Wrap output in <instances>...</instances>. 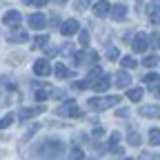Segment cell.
<instances>
[{
  "mask_svg": "<svg viewBox=\"0 0 160 160\" xmlns=\"http://www.w3.org/2000/svg\"><path fill=\"white\" fill-rule=\"evenodd\" d=\"M33 153L36 156H42L47 160H56V158H60L65 153V142H62V140H45L40 147H36Z\"/></svg>",
  "mask_w": 160,
  "mask_h": 160,
  "instance_id": "cell-1",
  "label": "cell"
},
{
  "mask_svg": "<svg viewBox=\"0 0 160 160\" xmlns=\"http://www.w3.org/2000/svg\"><path fill=\"white\" fill-rule=\"evenodd\" d=\"M120 102V96H109V98H89V102L87 107L91 111H105L109 107H116Z\"/></svg>",
  "mask_w": 160,
  "mask_h": 160,
  "instance_id": "cell-2",
  "label": "cell"
},
{
  "mask_svg": "<svg viewBox=\"0 0 160 160\" xmlns=\"http://www.w3.org/2000/svg\"><path fill=\"white\" fill-rule=\"evenodd\" d=\"M56 113H58V116H69V118H82V116H85L82 109L76 105V100H73V98H67L65 102L56 109Z\"/></svg>",
  "mask_w": 160,
  "mask_h": 160,
  "instance_id": "cell-3",
  "label": "cell"
},
{
  "mask_svg": "<svg viewBox=\"0 0 160 160\" xmlns=\"http://www.w3.org/2000/svg\"><path fill=\"white\" fill-rule=\"evenodd\" d=\"M131 47H133V51H138V53L147 51V47H149V36H147V33H136L133 40H131Z\"/></svg>",
  "mask_w": 160,
  "mask_h": 160,
  "instance_id": "cell-4",
  "label": "cell"
},
{
  "mask_svg": "<svg viewBox=\"0 0 160 160\" xmlns=\"http://www.w3.org/2000/svg\"><path fill=\"white\" fill-rule=\"evenodd\" d=\"M113 85H116L118 89H127V87H131V76H129L127 71H118V73L113 76Z\"/></svg>",
  "mask_w": 160,
  "mask_h": 160,
  "instance_id": "cell-5",
  "label": "cell"
},
{
  "mask_svg": "<svg viewBox=\"0 0 160 160\" xmlns=\"http://www.w3.org/2000/svg\"><path fill=\"white\" fill-rule=\"evenodd\" d=\"M42 111H45V107H22L20 109V120H22V122L25 120H31L33 116H40Z\"/></svg>",
  "mask_w": 160,
  "mask_h": 160,
  "instance_id": "cell-6",
  "label": "cell"
},
{
  "mask_svg": "<svg viewBox=\"0 0 160 160\" xmlns=\"http://www.w3.org/2000/svg\"><path fill=\"white\" fill-rule=\"evenodd\" d=\"M20 20H22V16H20V11H16V9H11V11L5 13V25L11 27V29L20 25Z\"/></svg>",
  "mask_w": 160,
  "mask_h": 160,
  "instance_id": "cell-7",
  "label": "cell"
},
{
  "mask_svg": "<svg viewBox=\"0 0 160 160\" xmlns=\"http://www.w3.org/2000/svg\"><path fill=\"white\" fill-rule=\"evenodd\" d=\"M138 116H145V118H160V107L158 105H147V107H140Z\"/></svg>",
  "mask_w": 160,
  "mask_h": 160,
  "instance_id": "cell-8",
  "label": "cell"
},
{
  "mask_svg": "<svg viewBox=\"0 0 160 160\" xmlns=\"http://www.w3.org/2000/svg\"><path fill=\"white\" fill-rule=\"evenodd\" d=\"M27 22H29L33 29H42V27H47V18H45L42 13H31V16L27 18Z\"/></svg>",
  "mask_w": 160,
  "mask_h": 160,
  "instance_id": "cell-9",
  "label": "cell"
},
{
  "mask_svg": "<svg viewBox=\"0 0 160 160\" xmlns=\"http://www.w3.org/2000/svg\"><path fill=\"white\" fill-rule=\"evenodd\" d=\"M33 73L36 76H49L51 73V67H49V62L47 60H36V65H33Z\"/></svg>",
  "mask_w": 160,
  "mask_h": 160,
  "instance_id": "cell-10",
  "label": "cell"
},
{
  "mask_svg": "<svg viewBox=\"0 0 160 160\" xmlns=\"http://www.w3.org/2000/svg\"><path fill=\"white\" fill-rule=\"evenodd\" d=\"M76 31H78V22H76V20H65V22L60 25V33H62V36H71Z\"/></svg>",
  "mask_w": 160,
  "mask_h": 160,
  "instance_id": "cell-11",
  "label": "cell"
},
{
  "mask_svg": "<svg viewBox=\"0 0 160 160\" xmlns=\"http://www.w3.org/2000/svg\"><path fill=\"white\" fill-rule=\"evenodd\" d=\"M109 11H111V7H109V2H105V0L96 2V7H93V13H96L98 18H105V16H109Z\"/></svg>",
  "mask_w": 160,
  "mask_h": 160,
  "instance_id": "cell-12",
  "label": "cell"
},
{
  "mask_svg": "<svg viewBox=\"0 0 160 160\" xmlns=\"http://www.w3.org/2000/svg\"><path fill=\"white\" fill-rule=\"evenodd\" d=\"M111 16H113V20H125L127 18V7L125 5H113L111 7Z\"/></svg>",
  "mask_w": 160,
  "mask_h": 160,
  "instance_id": "cell-13",
  "label": "cell"
},
{
  "mask_svg": "<svg viewBox=\"0 0 160 160\" xmlns=\"http://www.w3.org/2000/svg\"><path fill=\"white\" fill-rule=\"evenodd\" d=\"M111 82H113V78H109V76H102V78H100L98 82L93 85V89H96V91H107V89L111 87Z\"/></svg>",
  "mask_w": 160,
  "mask_h": 160,
  "instance_id": "cell-14",
  "label": "cell"
},
{
  "mask_svg": "<svg viewBox=\"0 0 160 160\" xmlns=\"http://www.w3.org/2000/svg\"><path fill=\"white\" fill-rule=\"evenodd\" d=\"M67 158H69V160H85V151H82V149H80V147L76 145V147H71V149H69Z\"/></svg>",
  "mask_w": 160,
  "mask_h": 160,
  "instance_id": "cell-15",
  "label": "cell"
},
{
  "mask_svg": "<svg viewBox=\"0 0 160 160\" xmlns=\"http://www.w3.org/2000/svg\"><path fill=\"white\" fill-rule=\"evenodd\" d=\"M53 73H56L58 78H71V69H67V67H65L62 62H58V65H56Z\"/></svg>",
  "mask_w": 160,
  "mask_h": 160,
  "instance_id": "cell-16",
  "label": "cell"
},
{
  "mask_svg": "<svg viewBox=\"0 0 160 160\" xmlns=\"http://www.w3.org/2000/svg\"><path fill=\"white\" fill-rule=\"evenodd\" d=\"M29 40V36L25 33V31H13V33H9V42H27Z\"/></svg>",
  "mask_w": 160,
  "mask_h": 160,
  "instance_id": "cell-17",
  "label": "cell"
},
{
  "mask_svg": "<svg viewBox=\"0 0 160 160\" xmlns=\"http://www.w3.org/2000/svg\"><path fill=\"white\" fill-rule=\"evenodd\" d=\"M127 98L131 100V102H140V98H142V89L140 87H129V93H127Z\"/></svg>",
  "mask_w": 160,
  "mask_h": 160,
  "instance_id": "cell-18",
  "label": "cell"
},
{
  "mask_svg": "<svg viewBox=\"0 0 160 160\" xmlns=\"http://www.w3.org/2000/svg\"><path fill=\"white\" fill-rule=\"evenodd\" d=\"M149 145H153V147L160 145V129H151L149 131Z\"/></svg>",
  "mask_w": 160,
  "mask_h": 160,
  "instance_id": "cell-19",
  "label": "cell"
},
{
  "mask_svg": "<svg viewBox=\"0 0 160 160\" xmlns=\"http://www.w3.org/2000/svg\"><path fill=\"white\" fill-rule=\"evenodd\" d=\"M51 96V89L49 87H45V89H36V100H40V102H42V100H47Z\"/></svg>",
  "mask_w": 160,
  "mask_h": 160,
  "instance_id": "cell-20",
  "label": "cell"
},
{
  "mask_svg": "<svg viewBox=\"0 0 160 160\" xmlns=\"http://www.w3.org/2000/svg\"><path fill=\"white\" fill-rule=\"evenodd\" d=\"M13 125V113H7L5 118H0V129H7Z\"/></svg>",
  "mask_w": 160,
  "mask_h": 160,
  "instance_id": "cell-21",
  "label": "cell"
},
{
  "mask_svg": "<svg viewBox=\"0 0 160 160\" xmlns=\"http://www.w3.org/2000/svg\"><path fill=\"white\" fill-rule=\"evenodd\" d=\"M98 76H102V69H100V67H93V69L89 71L87 80H91V85H96V78H98Z\"/></svg>",
  "mask_w": 160,
  "mask_h": 160,
  "instance_id": "cell-22",
  "label": "cell"
},
{
  "mask_svg": "<svg viewBox=\"0 0 160 160\" xmlns=\"http://www.w3.org/2000/svg\"><path fill=\"white\" fill-rule=\"evenodd\" d=\"M149 42H151L153 49H160V33H158V31H153V33L149 36Z\"/></svg>",
  "mask_w": 160,
  "mask_h": 160,
  "instance_id": "cell-23",
  "label": "cell"
},
{
  "mask_svg": "<svg viewBox=\"0 0 160 160\" xmlns=\"http://www.w3.org/2000/svg\"><path fill=\"white\" fill-rule=\"evenodd\" d=\"M149 20L153 25H160V9H149Z\"/></svg>",
  "mask_w": 160,
  "mask_h": 160,
  "instance_id": "cell-24",
  "label": "cell"
},
{
  "mask_svg": "<svg viewBox=\"0 0 160 160\" xmlns=\"http://www.w3.org/2000/svg\"><path fill=\"white\" fill-rule=\"evenodd\" d=\"M127 140H129V145H131V147H138L140 142H142V138H140L138 133H129V136H127Z\"/></svg>",
  "mask_w": 160,
  "mask_h": 160,
  "instance_id": "cell-25",
  "label": "cell"
},
{
  "mask_svg": "<svg viewBox=\"0 0 160 160\" xmlns=\"http://www.w3.org/2000/svg\"><path fill=\"white\" fill-rule=\"evenodd\" d=\"M136 65H138V62H136L131 56H125V58H122V67H125V69H133Z\"/></svg>",
  "mask_w": 160,
  "mask_h": 160,
  "instance_id": "cell-26",
  "label": "cell"
},
{
  "mask_svg": "<svg viewBox=\"0 0 160 160\" xmlns=\"http://www.w3.org/2000/svg\"><path fill=\"white\" fill-rule=\"evenodd\" d=\"M78 40H80V45H82V47H87V45H89V31L82 29V31H80V36H78Z\"/></svg>",
  "mask_w": 160,
  "mask_h": 160,
  "instance_id": "cell-27",
  "label": "cell"
},
{
  "mask_svg": "<svg viewBox=\"0 0 160 160\" xmlns=\"http://www.w3.org/2000/svg\"><path fill=\"white\" fill-rule=\"evenodd\" d=\"M142 65L151 69V67H156V65H158V58H156V56H147V58L142 60Z\"/></svg>",
  "mask_w": 160,
  "mask_h": 160,
  "instance_id": "cell-28",
  "label": "cell"
},
{
  "mask_svg": "<svg viewBox=\"0 0 160 160\" xmlns=\"http://www.w3.org/2000/svg\"><path fill=\"white\" fill-rule=\"evenodd\" d=\"M142 80H145L147 85H158V80H160V78H158V73H147Z\"/></svg>",
  "mask_w": 160,
  "mask_h": 160,
  "instance_id": "cell-29",
  "label": "cell"
},
{
  "mask_svg": "<svg viewBox=\"0 0 160 160\" xmlns=\"http://www.w3.org/2000/svg\"><path fill=\"white\" fill-rule=\"evenodd\" d=\"M47 42H49V36L47 33H42V36L36 38V47H47Z\"/></svg>",
  "mask_w": 160,
  "mask_h": 160,
  "instance_id": "cell-30",
  "label": "cell"
},
{
  "mask_svg": "<svg viewBox=\"0 0 160 160\" xmlns=\"http://www.w3.org/2000/svg\"><path fill=\"white\" fill-rule=\"evenodd\" d=\"M118 142H120V133H118V131H113V133L109 136V145H111V149H113Z\"/></svg>",
  "mask_w": 160,
  "mask_h": 160,
  "instance_id": "cell-31",
  "label": "cell"
},
{
  "mask_svg": "<svg viewBox=\"0 0 160 160\" xmlns=\"http://www.w3.org/2000/svg\"><path fill=\"white\" fill-rule=\"evenodd\" d=\"M118 56H120V53H118V49H116V47H109V49H107V58H111V60H116Z\"/></svg>",
  "mask_w": 160,
  "mask_h": 160,
  "instance_id": "cell-32",
  "label": "cell"
},
{
  "mask_svg": "<svg viewBox=\"0 0 160 160\" xmlns=\"http://www.w3.org/2000/svg\"><path fill=\"white\" fill-rule=\"evenodd\" d=\"M89 7V0H76V9H87Z\"/></svg>",
  "mask_w": 160,
  "mask_h": 160,
  "instance_id": "cell-33",
  "label": "cell"
},
{
  "mask_svg": "<svg viewBox=\"0 0 160 160\" xmlns=\"http://www.w3.org/2000/svg\"><path fill=\"white\" fill-rule=\"evenodd\" d=\"M25 2H29V5H36V7H42V5H47L49 0H25Z\"/></svg>",
  "mask_w": 160,
  "mask_h": 160,
  "instance_id": "cell-34",
  "label": "cell"
},
{
  "mask_svg": "<svg viewBox=\"0 0 160 160\" xmlns=\"http://www.w3.org/2000/svg\"><path fill=\"white\" fill-rule=\"evenodd\" d=\"M102 133H105V129H102V127L93 129V138H102Z\"/></svg>",
  "mask_w": 160,
  "mask_h": 160,
  "instance_id": "cell-35",
  "label": "cell"
},
{
  "mask_svg": "<svg viewBox=\"0 0 160 160\" xmlns=\"http://www.w3.org/2000/svg\"><path fill=\"white\" fill-rule=\"evenodd\" d=\"M71 51H73V45H71V42H67V45L62 47V53H71Z\"/></svg>",
  "mask_w": 160,
  "mask_h": 160,
  "instance_id": "cell-36",
  "label": "cell"
},
{
  "mask_svg": "<svg viewBox=\"0 0 160 160\" xmlns=\"http://www.w3.org/2000/svg\"><path fill=\"white\" fill-rule=\"evenodd\" d=\"M118 116H120V118H125V116H129V111H127V109H118Z\"/></svg>",
  "mask_w": 160,
  "mask_h": 160,
  "instance_id": "cell-37",
  "label": "cell"
},
{
  "mask_svg": "<svg viewBox=\"0 0 160 160\" xmlns=\"http://www.w3.org/2000/svg\"><path fill=\"white\" fill-rule=\"evenodd\" d=\"M140 160H153V156H149V153H142V156H140Z\"/></svg>",
  "mask_w": 160,
  "mask_h": 160,
  "instance_id": "cell-38",
  "label": "cell"
},
{
  "mask_svg": "<svg viewBox=\"0 0 160 160\" xmlns=\"http://www.w3.org/2000/svg\"><path fill=\"white\" fill-rule=\"evenodd\" d=\"M153 91H156V96H160V82L156 85V89H153Z\"/></svg>",
  "mask_w": 160,
  "mask_h": 160,
  "instance_id": "cell-39",
  "label": "cell"
},
{
  "mask_svg": "<svg viewBox=\"0 0 160 160\" xmlns=\"http://www.w3.org/2000/svg\"><path fill=\"white\" fill-rule=\"evenodd\" d=\"M56 2H60V5H65V2H67V0H56Z\"/></svg>",
  "mask_w": 160,
  "mask_h": 160,
  "instance_id": "cell-40",
  "label": "cell"
},
{
  "mask_svg": "<svg viewBox=\"0 0 160 160\" xmlns=\"http://www.w3.org/2000/svg\"><path fill=\"white\" fill-rule=\"evenodd\" d=\"M125 160H131V158H125Z\"/></svg>",
  "mask_w": 160,
  "mask_h": 160,
  "instance_id": "cell-41",
  "label": "cell"
}]
</instances>
